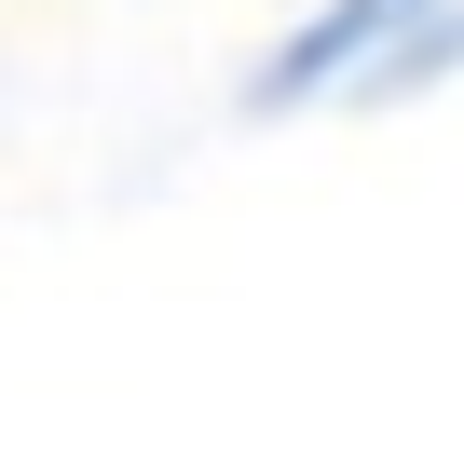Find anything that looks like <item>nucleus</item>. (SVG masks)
<instances>
[{
  "label": "nucleus",
  "instance_id": "obj_1",
  "mask_svg": "<svg viewBox=\"0 0 464 464\" xmlns=\"http://www.w3.org/2000/svg\"><path fill=\"white\" fill-rule=\"evenodd\" d=\"M464 69V0H328L287 28V55L260 69V110H314V96H410Z\"/></svg>",
  "mask_w": 464,
  "mask_h": 464
}]
</instances>
